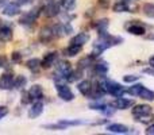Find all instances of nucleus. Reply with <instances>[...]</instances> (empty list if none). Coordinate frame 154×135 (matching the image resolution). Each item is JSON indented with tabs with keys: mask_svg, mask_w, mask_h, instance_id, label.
Here are the masks:
<instances>
[{
	"mask_svg": "<svg viewBox=\"0 0 154 135\" xmlns=\"http://www.w3.org/2000/svg\"><path fill=\"white\" fill-rule=\"evenodd\" d=\"M122 42H123V39L119 37H111V35H108L107 32L106 34H101L100 37H99V39H96L95 43H93V49H92L93 57L100 56L104 50H107V49L112 48V46H115V45H119V43H122Z\"/></svg>",
	"mask_w": 154,
	"mask_h": 135,
	"instance_id": "1",
	"label": "nucleus"
},
{
	"mask_svg": "<svg viewBox=\"0 0 154 135\" xmlns=\"http://www.w3.org/2000/svg\"><path fill=\"white\" fill-rule=\"evenodd\" d=\"M99 87H100L106 93H109V95H112L114 97H120V96H123L126 92L125 88H123L120 84L108 81V80H104V81L99 82Z\"/></svg>",
	"mask_w": 154,
	"mask_h": 135,
	"instance_id": "2",
	"label": "nucleus"
},
{
	"mask_svg": "<svg viewBox=\"0 0 154 135\" xmlns=\"http://www.w3.org/2000/svg\"><path fill=\"white\" fill-rule=\"evenodd\" d=\"M56 89H57V93H58L60 99H62L64 101H72L73 99H75V95H73L72 89H70L66 84H57Z\"/></svg>",
	"mask_w": 154,
	"mask_h": 135,
	"instance_id": "3",
	"label": "nucleus"
},
{
	"mask_svg": "<svg viewBox=\"0 0 154 135\" xmlns=\"http://www.w3.org/2000/svg\"><path fill=\"white\" fill-rule=\"evenodd\" d=\"M41 11H42V8H41V7H34L31 11H29L27 14H24V15L20 18V20H19V22H20L22 24H31V23H34V22L38 19V16H39Z\"/></svg>",
	"mask_w": 154,
	"mask_h": 135,
	"instance_id": "4",
	"label": "nucleus"
},
{
	"mask_svg": "<svg viewBox=\"0 0 154 135\" xmlns=\"http://www.w3.org/2000/svg\"><path fill=\"white\" fill-rule=\"evenodd\" d=\"M72 74V66H70L69 62L66 61H60L58 65H57V72L56 76H60V78H65L68 80Z\"/></svg>",
	"mask_w": 154,
	"mask_h": 135,
	"instance_id": "5",
	"label": "nucleus"
},
{
	"mask_svg": "<svg viewBox=\"0 0 154 135\" xmlns=\"http://www.w3.org/2000/svg\"><path fill=\"white\" fill-rule=\"evenodd\" d=\"M14 76L11 73H4L0 77V89L2 91H10L14 88Z\"/></svg>",
	"mask_w": 154,
	"mask_h": 135,
	"instance_id": "6",
	"label": "nucleus"
},
{
	"mask_svg": "<svg viewBox=\"0 0 154 135\" xmlns=\"http://www.w3.org/2000/svg\"><path fill=\"white\" fill-rule=\"evenodd\" d=\"M114 11L115 12H137V5L134 7V5H130L128 3H126V2H118V3H115L114 4Z\"/></svg>",
	"mask_w": 154,
	"mask_h": 135,
	"instance_id": "7",
	"label": "nucleus"
},
{
	"mask_svg": "<svg viewBox=\"0 0 154 135\" xmlns=\"http://www.w3.org/2000/svg\"><path fill=\"white\" fill-rule=\"evenodd\" d=\"M56 37V34H54V30H53V27H43L42 30H41V32H39V39L42 41L43 43H48V42H50L53 38Z\"/></svg>",
	"mask_w": 154,
	"mask_h": 135,
	"instance_id": "8",
	"label": "nucleus"
},
{
	"mask_svg": "<svg viewBox=\"0 0 154 135\" xmlns=\"http://www.w3.org/2000/svg\"><path fill=\"white\" fill-rule=\"evenodd\" d=\"M57 57H58V53H57V51H50V53H48L45 57H43V60L41 61V65L46 69L53 66L54 62L57 61Z\"/></svg>",
	"mask_w": 154,
	"mask_h": 135,
	"instance_id": "9",
	"label": "nucleus"
},
{
	"mask_svg": "<svg viewBox=\"0 0 154 135\" xmlns=\"http://www.w3.org/2000/svg\"><path fill=\"white\" fill-rule=\"evenodd\" d=\"M112 106L115 107V108H118V109H127V108H130V107H133L134 106V101L133 100H128V99H125V97H118L116 100L112 103Z\"/></svg>",
	"mask_w": 154,
	"mask_h": 135,
	"instance_id": "10",
	"label": "nucleus"
},
{
	"mask_svg": "<svg viewBox=\"0 0 154 135\" xmlns=\"http://www.w3.org/2000/svg\"><path fill=\"white\" fill-rule=\"evenodd\" d=\"M42 112H43V104L37 100L31 106V108L29 109V118L30 119H35V118H38Z\"/></svg>",
	"mask_w": 154,
	"mask_h": 135,
	"instance_id": "11",
	"label": "nucleus"
},
{
	"mask_svg": "<svg viewBox=\"0 0 154 135\" xmlns=\"http://www.w3.org/2000/svg\"><path fill=\"white\" fill-rule=\"evenodd\" d=\"M88 41H89V35H88L87 32H80V34H77V35H75V37L72 38L70 45H76V46L82 48V46H84Z\"/></svg>",
	"mask_w": 154,
	"mask_h": 135,
	"instance_id": "12",
	"label": "nucleus"
},
{
	"mask_svg": "<svg viewBox=\"0 0 154 135\" xmlns=\"http://www.w3.org/2000/svg\"><path fill=\"white\" fill-rule=\"evenodd\" d=\"M43 10H45L43 12H45V15L48 18H54V16H57L60 14V4H57V3H49V5H46Z\"/></svg>",
	"mask_w": 154,
	"mask_h": 135,
	"instance_id": "13",
	"label": "nucleus"
},
{
	"mask_svg": "<svg viewBox=\"0 0 154 135\" xmlns=\"http://www.w3.org/2000/svg\"><path fill=\"white\" fill-rule=\"evenodd\" d=\"M29 96H30V99H31V100H39V99H42V96H43L42 87H41V85H38V84L32 85V87L29 89Z\"/></svg>",
	"mask_w": 154,
	"mask_h": 135,
	"instance_id": "14",
	"label": "nucleus"
},
{
	"mask_svg": "<svg viewBox=\"0 0 154 135\" xmlns=\"http://www.w3.org/2000/svg\"><path fill=\"white\" fill-rule=\"evenodd\" d=\"M14 34H12V30L10 29L8 26H2L0 27V42L5 43V42H10L12 39Z\"/></svg>",
	"mask_w": 154,
	"mask_h": 135,
	"instance_id": "15",
	"label": "nucleus"
},
{
	"mask_svg": "<svg viewBox=\"0 0 154 135\" xmlns=\"http://www.w3.org/2000/svg\"><path fill=\"white\" fill-rule=\"evenodd\" d=\"M19 12H20L19 4H15V3H10V4H7L3 8V14H4L5 16H15V15H18Z\"/></svg>",
	"mask_w": 154,
	"mask_h": 135,
	"instance_id": "16",
	"label": "nucleus"
},
{
	"mask_svg": "<svg viewBox=\"0 0 154 135\" xmlns=\"http://www.w3.org/2000/svg\"><path fill=\"white\" fill-rule=\"evenodd\" d=\"M79 91L81 92V95L91 96V93H92V91H93V87H92V84H91V81L84 80V81L79 82Z\"/></svg>",
	"mask_w": 154,
	"mask_h": 135,
	"instance_id": "17",
	"label": "nucleus"
},
{
	"mask_svg": "<svg viewBox=\"0 0 154 135\" xmlns=\"http://www.w3.org/2000/svg\"><path fill=\"white\" fill-rule=\"evenodd\" d=\"M107 130L109 133H115V134H126L128 133V127L123 124H119V123H111V124L107 126Z\"/></svg>",
	"mask_w": 154,
	"mask_h": 135,
	"instance_id": "18",
	"label": "nucleus"
},
{
	"mask_svg": "<svg viewBox=\"0 0 154 135\" xmlns=\"http://www.w3.org/2000/svg\"><path fill=\"white\" fill-rule=\"evenodd\" d=\"M152 112V107L146 106V104H137L133 108V115L134 116H139V115H145Z\"/></svg>",
	"mask_w": 154,
	"mask_h": 135,
	"instance_id": "19",
	"label": "nucleus"
},
{
	"mask_svg": "<svg viewBox=\"0 0 154 135\" xmlns=\"http://www.w3.org/2000/svg\"><path fill=\"white\" fill-rule=\"evenodd\" d=\"M127 31L133 35H143L145 34V27L139 23H133L131 26L127 27Z\"/></svg>",
	"mask_w": 154,
	"mask_h": 135,
	"instance_id": "20",
	"label": "nucleus"
},
{
	"mask_svg": "<svg viewBox=\"0 0 154 135\" xmlns=\"http://www.w3.org/2000/svg\"><path fill=\"white\" fill-rule=\"evenodd\" d=\"M137 122L142 123V124H149V123H152L154 120V115L152 112H149V114H145V115H139V116H135Z\"/></svg>",
	"mask_w": 154,
	"mask_h": 135,
	"instance_id": "21",
	"label": "nucleus"
},
{
	"mask_svg": "<svg viewBox=\"0 0 154 135\" xmlns=\"http://www.w3.org/2000/svg\"><path fill=\"white\" fill-rule=\"evenodd\" d=\"M80 51H81V48H80V46L70 45V43H69V46L65 49V56H68V57H75V56H77V54L80 53Z\"/></svg>",
	"mask_w": 154,
	"mask_h": 135,
	"instance_id": "22",
	"label": "nucleus"
},
{
	"mask_svg": "<svg viewBox=\"0 0 154 135\" xmlns=\"http://www.w3.org/2000/svg\"><path fill=\"white\" fill-rule=\"evenodd\" d=\"M95 73L99 74V76H104V74L108 72V65H107V62H99V64L95 65Z\"/></svg>",
	"mask_w": 154,
	"mask_h": 135,
	"instance_id": "23",
	"label": "nucleus"
},
{
	"mask_svg": "<svg viewBox=\"0 0 154 135\" xmlns=\"http://www.w3.org/2000/svg\"><path fill=\"white\" fill-rule=\"evenodd\" d=\"M143 85L142 84H134L133 87H130L127 89V93L128 95H131V96H138L139 97V95H141V92H142V89H143Z\"/></svg>",
	"mask_w": 154,
	"mask_h": 135,
	"instance_id": "24",
	"label": "nucleus"
},
{
	"mask_svg": "<svg viewBox=\"0 0 154 135\" xmlns=\"http://www.w3.org/2000/svg\"><path fill=\"white\" fill-rule=\"evenodd\" d=\"M139 97L143 99V100H147V101H153L154 100V91H150L147 88H143L139 95Z\"/></svg>",
	"mask_w": 154,
	"mask_h": 135,
	"instance_id": "25",
	"label": "nucleus"
},
{
	"mask_svg": "<svg viewBox=\"0 0 154 135\" xmlns=\"http://www.w3.org/2000/svg\"><path fill=\"white\" fill-rule=\"evenodd\" d=\"M107 27H108V20L107 19H103V20H99L96 23V29H97L99 34H106L107 32Z\"/></svg>",
	"mask_w": 154,
	"mask_h": 135,
	"instance_id": "26",
	"label": "nucleus"
},
{
	"mask_svg": "<svg viewBox=\"0 0 154 135\" xmlns=\"http://www.w3.org/2000/svg\"><path fill=\"white\" fill-rule=\"evenodd\" d=\"M39 65H41V61H39V60H37V58H31V60H29V61H27L26 66L29 68L31 72H37V70H38V68H39Z\"/></svg>",
	"mask_w": 154,
	"mask_h": 135,
	"instance_id": "27",
	"label": "nucleus"
},
{
	"mask_svg": "<svg viewBox=\"0 0 154 135\" xmlns=\"http://www.w3.org/2000/svg\"><path fill=\"white\" fill-rule=\"evenodd\" d=\"M26 82H27V80L24 76H16V78L14 80V88L20 89V88H23L26 85Z\"/></svg>",
	"mask_w": 154,
	"mask_h": 135,
	"instance_id": "28",
	"label": "nucleus"
},
{
	"mask_svg": "<svg viewBox=\"0 0 154 135\" xmlns=\"http://www.w3.org/2000/svg\"><path fill=\"white\" fill-rule=\"evenodd\" d=\"M143 14L146 16H149V18H154V4H150V3L145 4L143 5Z\"/></svg>",
	"mask_w": 154,
	"mask_h": 135,
	"instance_id": "29",
	"label": "nucleus"
},
{
	"mask_svg": "<svg viewBox=\"0 0 154 135\" xmlns=\"http://www.w3.org/2000/svg\"><path fill=\"white\" fill-rule=\"evenodd\" d=\"M60 3L65 10H72L76 4V0H60Z\"/></svg>",
	"mask_w": 154,
	"mask_h": 135,
	"instance_id": "30",
	"label": "nucleus"
},
{
	"mask_svg": "<svg viewBox=\"0 0 154 135\" xmlns=\"http://www.w3.org/2000/svg\"><path fill=\"white\" fill-rule=\"evenodd\" d=\"M91 60H92V56H91V57H87V58H82L81 61L79 62V69H84V68H88L89 65H92Z\"/></svg>",
	"mask_w": 154,
	"mask_h": 135,
	"instance_id": "31",
	"label": "nucleus"
},
{
	"mask_svg": "<svg viewBox=\"0 0 154 135\" xmlns=\"http://www.w3.org/2000/svg\"><path fill=\"white\" fill-rule=\"evenodd\" d=\"M107 107H108V106H106V104L93 103V104H91V106H89V108H91V109H96V111H101V112H104V111H106Z\"/></svg>",
	"mask_w": 154,
	"mask_h": 135,
	"instance_id": "32",
	"label": "nucleus"
},
{
	"mask_svg": "<svg viewBox=\"0 0 154 135\" xmlns=\"http://www.w3.org/2000/svg\"><path fill=\"white\" fill-rule=\"evenodd\" d=\"M139 78V76H134V74H127V76H123V81L125 82H134Z\"/></svg>",
	"mask_w": 154,
	"mask_h": 135,
	"instance_id": "33",
	"label": "nucleus"
},
{
	"mask_svg": "<svg viewBox=\"0 0 154 135\" xmlns=\"http://www.w3.org/2000/svg\"><path fill=\"white\" fill-rule=\"evenodd\" d=\"M8 114V108L5 106H0V119H3V118L5 116V115Z\"/></svg>",
	"mask_w": 154,
	"mask_h": 135,
	"instance_id": "34",
	"label": "nucleus"
},
{
	"mask_svg": "<svg viewBox=\"0 0 154 135\" xmlns=\"http://www.w3.org/2000/svg\"><path fill=\"white\" fill-rule=\"evenodd\" d=\"M20 60H22L20 53H18V51H14V53H12V61L14 62H20Z\"/></svg>",
	"mask_w": 154,
	"mask_h": 135,
	"instance_id": "35",
	"label": "nucleus"
},
{
	"mask_svg": "<svg viewBox=\"0 0 154 135\" xmlns=\"http://www.w3.org/2000/svg\"><path fill=\"white\" fill-rule=\"evenodd\" d=\"M30 101H31V99H30L29 93H23V97H22V104H29Z\"/></svg>",
	"mask_w": 154,
	"mask_h": 135,
	"instance_id": "36",
	"label": "nucleus"
},
{
	"mask_svg": "<svg viewBox=\"0 0 154 135\" xmlns=\"http://www.w3.org/2000/svg\"><path fill=\"white\" fill-rule=\"evenodd\" d=\"M145 133H146L147 135H154V123H153V124H150L149 127L145 130Z\"/></svg>",
	"mask_w": 154,
	"mask_h": 135,
	"instance_id": "37",
	"label": "nucleus"
},
{
	"mask_svg": "<svg viewBox=\"0 0 154 135\" xmlns=\"http://www.w3.org/2000/svg\"><path fill=\"white\" fill-rule=\"evenodd\" d=\"M7 65V58L5 56H0V68H4Z\"/></svg>",
	"mask_w": 154,
	"mask_h": 135,
	"instance_id": "38",
	"label": "nucleus"
},
{
	"mask_svg": "<svg viewBox=\"0 0 154 135\" xmlns=\"http://www.w3.org/2000/svg\"><path fill=\"white\" fill-rule=\"evenodd\" d=\"M34 0H18V4L19 5H27V4H31Z\"/></svg>",
	"mask_w": 154,
	"mask_h": 135,
	"instance_id": "39",
	"label": "nucleus"
},
{
	"mask_svg": "<svg viewBox=\"0 0 154 135\" xmlns=\"http://www.w3.org/2000/svg\"><path fill=\"white\" fill-rule=\"evenodd\" d=\"M143 73L146 74H150V76H154V68L150 66L149 69H143Z\"/></svg>",
	"mask_w": 154,
	"mask_h": 135,
	"instance_id": "40",
	"label": "nucleus"
},
{
	"mask_svg": "<svg viewBox=\"0 0 154 135\" xmlns=\"http://www.w3.org/2000/svg\"><path fill=\"white\" fill-rule=\"evenodd\" d=\"M99 3H100V5H104V7L108 5V0H99Z\"/></svg>",
	"mask_w": 154,
	"mask_h": 135,
	"instance_id": "41",
	"label": "nucleus"
},
{
	"mask_svg": "<svg viewBox=\"0 0 154 135\" xmlns=\"http://www.w3.org/2000/svg\"><path fill=\"white\" fill-rule=\"evenodd\" d=\"M149 65L152 68H154V56L153 57H150V60H149Z\"/></svg>",
	"mask_w": 154,
	"mask_h": 135,
	"instance_id": "42",
	"label": "nucleus"
}]
</instances>
